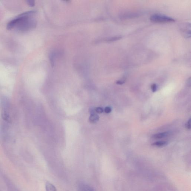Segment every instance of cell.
<instances>
[{
	"instance_id": "obj_16",
	"label": "cell",
	"mask_w": 191,
	"mask_h": 191,
	"mask_svg": "<svg viewBox=\"0 0 191 191\" xmlns=\"http://www.w3.org/2000/svg\"><path fill=\"white\" fill-rule=\"evenodd\" d=\"M187 84L188 86L190 87L191 86V78H190L188 79V82H187Z\"/></svg>"
},
{
	"instance_id": "obj_1",
	"label": "cell",
	"mask_w": 191,
	"mask_h": 191,
	"mask_svg": "<svg viewBox=\"0 0 191 191\" xmlns=\"http://www.w3.org/2000/svg\"><path fill=\"white\" fill-rule=\"evenodd\" d=\"M35 13V11H30L19 15L8 24L7 29L15 28L18 32H25L35 28L37 22L33 17Z\"/></svg>"
},
{
	"instance_id": "obj_2",
	"label": "cell",
	"mask_w": 191,
	"mask_h": 191,
	"mask_svg": "<svg viewBox=\"0 0 191 191\" xmlns=\"http://www.w3.org/2000/svg\"><path fill=\"white\" fill-rule=\"evenodd\" d=\"M150 20L152 22L155 23H167L174 22V19L165 15L155 14L150 17Z\"/></svg>"
},
{
	"instance_id": "obj_5",
	"label": "cell",
	"mask_w": 191,
	"mask_h": 191,
	"mask_svg": "<svg viewBox=\"0 0 191 191\" xmlns=\"http://www.w3.org/2000/svg\"><path fill=\"white\" fill-rule=\"evenodd\" d=\"M46 191H57L55 187L49 182L46 183Z\"/></svg>"
},
{
	"instance_id": "obj_12",
	"label": "cell",
	"mask_w": 191,
	"mask_h": 191,
	"mask_svg": "<svg viewBox=\"0 0 191 191\" xmlns=\"http://www.w3.org/2000/svg\"><path fill=\"white\" fill-rule=\"evenodd\" d=\"M112 111V109L110 107H105L104 109V111L106 113H110Z\"/></svg>"
},
{
	"instance_id": "obj_6",
	"label": "cell",
	"mask_w": 191,
	"mask_h": 191,
	"mask_svg": "<svg viewBox=\"0 0 191 191\" xmlns=\"http://www.w3.org/2000/svg\"><path fill=\"white\" fill-rule=\"evenodd\" d=\"M168 142L164 141H158L156 142L153 143L151 144V145L154 146L163 147L167 145Z\"/></svg>"
},
{
	"instance_id": "obj_13",
	"label": "cell",
	"mask_w": 191,
	"mask_h": 191,
	"mask_svg": "<svg viewBox=\"0 0 191 191\" xmlns=\"http://www.w3.org/2000/svg\"><path fill=\"white\" fill-rule=\"evenodd\" d=\"M89 112L90 114H93L96 113L95 111V108L91 107L89 109Z\"/></svg>"
},
{
	"instance_id": "obj_15",
	"label": "cell",
	"mask_w": 191,
	"mask_h": 191,
	"mask_svg": "<svg viewBox=\"0 0 191 191\" xmlns=\"http://www.w3.org/2000/svg\"><path fill=\"white\" fill-rule=\"evenodd\" d=\"M124 83V81L119 80L116 82V84L119 85H122Z\"/></svg>"
},
{
	"instance_id": "obj_11",
	"label": "cell",
	"mask_w": 191,
	"mask_h": 191,
	"mask_svg": "<svg viewBox=\"0 0 191 191\" xmlns=\"http://www.w3.org/2000/svg\"><path fill=\"white\" fill-rule=\"evenodd\" d=\"M27 3H28V4L29 6H30V7H33L35 5V2L34 1H30V0H29V1H27Z\"/></svg>"
},
{
	"instance_id": "obj_7",
	"label": "cell",
	"mask_w": 191,
	"mask_h": 191,
	"mask_svg": "<svg viewBox=\"0 0 191 191\" xmlns=\"http://www.w3.org/2000/svg\"><path fill=\"white\" fill-rule=\"evenodd\" d=\"M82 191H94L90 187L85 185L82 186Z\"/></svg>"
},
{
	"instance_id": "obj_8",
	"label": "cell",
	"mask_w": 191,
	"mask_h": 191,
	"mask_svg": "<svg viewBox=\"0 0 191 191\" xmlns=\"http://www.w3.org/2000/svg\"><path fill=\"white\" fill-rule=\"evenodd\" d=\"M121 38V37L120 36L115 37H113L109 38V39L107 40V41L108 42H113L116 41V40L120 39Z\"/></svg>"
},
{
	"instance_id": "obj_3",
	"label": "cell",
	"mask_w": 191,
	"mask_h": 191,
	"mask_svg": "<svg viewBox=\"0 0 191 191\" xmlns=\"http://www.w3.org/2000/svg\"><path fill=\"white\" fill-rule=\"evenodd\" d=\"M169 134V133L167 132L159 133L152 135V138L154 139L162 138L168 136Z\"/></svg>"
},
{
	"instance_id": "obj_10",
	"label": "cell",
	"mask_w": 191,
	"mask_h": 191,
	"mask_svg": "<svg viewBox=\"0 0 191 191\" xmlns=\"http://www.w3.org/2000/svg\"><path fill=\"white\" fill-rule=\"evenodd\" d=\"M151 90L153 92H155L157 90V86L155 84H152L151 86Z\"/></svg>"
},
{
	"instance_id": "obj_14",
	"label": "cell",
	"mask_w": 191,
	"mask_h": 191,
	"mask_svg": "<svg viewBox=\"0 0 191 191\" xmlns=\"http://www.w3.org/2000/svg\"><path fill=\"white\" fill-rule=\"evenodd\" d=\"M191 119L190 118L189 120L188 121V122L186 123V128L188 130H190L191 129Z\"/></svg>"
},
{
	"instance_id": "obj_4",
	"label": "cell",
	"mask_w": 191,
	"mask_h": 191,
	"mask_svg": "<svg viewBox=\"0 0 191 191\" xmlns=\"http://www.w3.org/2000/svg\"><path fill=\"white\" fill-rule=\"evenodd\" d=\"M99 117L97 114L94 113L90 115L89 118V121L91 123L94 124L98 122L99 120Z\"/></svg>"
},
{
	"instance_id": "obj_9",
	"label": "cell",
	"mask_w": 191,
	"mask_h": 191,
	"mask_svg": "<svg viewBox=\"0 0 191 191\" xmlns=\"http://www.w3.org/2000/svg\"><path fill=\"white\" fill-rule=\"evenodd\" d=\"M95 111L96 113H103V109L102 107H98L95 108Z\"/></svg>"
}]
</instances>
